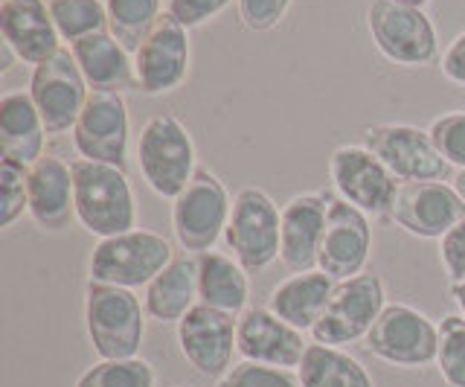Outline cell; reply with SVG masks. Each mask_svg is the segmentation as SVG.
<instances>
[{
    "instance_id": "obj_1",
    "label": "cell",
    "mask_w": 465,
    "mask_h": 387,
    "mask_svg": "<svg viewBox=\"0 0 465 387\" xmlns=\"http://www.w3.org/2000/svg\"><path fill=\"white\" fill-rule=\"evenodd\" d=\"M73 169V198H76V222L87 233L99 239H111L128 233L137 227V202L131 193L125 169L99 164V161H79L70 164Z\"/></svg>"
},
{
    "instance_id": "obj_2",
    "label": "cell",
    "mask_w": 465,
    "mask_h": 387,
    "mask_svg": "<svg viewBox=\"0 0 465 387\" xmlns=\"http://www.w3.org/2000/svg\"><path fill=\"white\" fill-rule=\"evenodd\" d=\"M143 300L120 285L94 283L84 285V332L99 358H137L145 338Z\"/></svg>"
},
{
    "instance_id": "obj_3",
    "label": "cell",
    "mask_w": 465,
    "mask_h": 387,
    "mask_svg": "<svg viewBox=\"0 0 465 387\" xmlns=\"http://www.w3.org/2000/svg\"><path fill=\"white\" fill-rule=\"evenodd\" d=\"M137 166L149 190L174 202L198 172L195 143L189 128L174 114H154L140 128Z\"/></svg>"
},
{
    "instance_id": "obj_4",
    "label": "cell",
    "mask_w": 465,
    "mask_h": 387,
    "mask_svg": "<svg viewBox=\"0 0 465 387\" xmlns=\"http://www.w3.org/2000/svg\"><path fill=\"white\" fill-rule=\"evenodd\" d=\"M172 260L174 251L166 236L134 227L128 233L99 239L91 251V260H87V274L94 283L137 292L145 289Z\"/></svg>"
},
{
    "instance_id": "obj_5",
    "label": "cell",
    "mask_w": 465,
    "mask_h": 387,
    "mask_svg": "<svg viewBox=\"0 0 465 387\" xmlns=\"http://www.w3.org/2000/svg\"><path fill=\"white\" fill-rule=\"evenodd\" d=\"M280 224L282 210L259 186H244L232 198L224 242L247 274L265 271L280 260Z\"/></svg>"
},
{
    "instance_id": "obj_6",
    "label": "cell",
    "mask_w": 465,
    "mask_h": 387,
    "mask_svg": "<svg viewBox=\"0 0 465 387\" xmlns=\"http://www.w3.org/2000/svg\"><path fill=\"white\" fill-rule=\"evenodd\" d=\"M230 193L210 169H198L172 202V231L186 253H207L224 236L230 222Z\"/></svg>"
},
{
    "instance_id": "obj_7",
    "label": "cell",
    "mask_w": 465,
    "mask_h": 387,
    "mask_svg": "<svg viewBox=\"0 0 465 387\" xmlns=\"http://www.w3.org/2000/svg\"><path fill=\"white\" fill-rule=\"evenodd\" d=\"M363 343L384 364L401 370H421L436 364L440 323H433L425 312L407 303H387Z\"/></svg>"
},
{
    "instance_id": "obj_8",
    "label": "cell",
    "mask_w": 465,
    "mask_h": 387,
    "mask_svg": "<svg viewBox=\"0 0 465 387\" xmlns=\"http://www.w3.org/2000/svg\"><path fill=\"white\" fill-rule=\"evenodd\" d=\"M387 306L384 280L363 271L358 277L334 283L329 306L323 318L312 329V341L329 343V347H346V343L363 341L370 335L372 323Z\"/></svg>"
},
{
    "instance_id": "obj_9",
    "label": "cell",
    "mask_w": 465,
    "mask_h": 387,
    "mask_svg": "<svg viewBox=\"0 0 465 387\" xmlns=\"http://www.w3.org/2000/svg\"><path fill=\"white\" fill-rule=\"evenodd\" d=\"M367 26L375 47L390 62L404 67H425L436 62V30L419 6L396 4V0H372L367 9Z\"/></svg>"
},
{
    "instance_id": "obj_10",
    "label": "cell",
    "mask_w": 465,
    "mask_h": 387,
    "mask_svg": "<svg viewBox=\"0 0 465 387\" xmlns=\"http://www.w3.org/2000/svg\"><path fill=\"white\" fill-rule=\"evenodd\" d=\"M363 146L381 157V164L401 184L411 181H442L448 161L436 149L430 132L407 123H378L361 132Z\"/></svg>"
},
{
    "instance_id": "obj_11",
    "label": "cell",
    "mask_w": 465,
    "mask_h": 387,
    "mask_svg": "<svg viewBox=\"0 0 465 387\" xmlns=\"http://www.w3.org/2000/svg\"><path fill=\"white\" fill-rule=\"evenodd\" d=\"M87 94H91V88H87L70 50H58L53 59L41 62L33 70V79H29V96H33L47 134L53 137L76 128Z\"/></svg>"
},
{
    "instance_id": "obj_12",
    "label": "cell",
    "mask_w": 465,
    "mask_h": 387,
    "mask_svg": "<svg viewBox=\"0 0 465 387\" xmlns=\"http://www.w3.org/2000/svg\"><path fill=\"white\" fill-rule=\"evenodd\" d=\"M329 178L343 202L367 216H390L399 184L392 172L367 146H338L329 157Z\"/></svg>"
},
{
    "instance_id": "obj_13",
    "label": "cell",
    "mask_w": 465,
    "mask_h": 387,
    "mask_svg": "<svg viewBox=\"0 0 465 387\" xmlns=\"http://www.w3.org/2000/svg\"><path fill=\"white\" fill-rule=\"evenodd\" d=\"M236 314L218 312L198 303L178 321V350L203 379H222L232 367V355H239L236 347Z\"/></svg>"
},
{
    "instance_id": "obj_14",
    "label": "cell",
    "mask_w": 465,
    "mask_h": 387,
    "mask_svg": "<svg viewBox=\"0 0 465 387\" xmlns=\"http://www.w3.org/2000/svg\"><path fill=\"white\" fill-rule=\"evenodd\" d=\"M128 105L116 91H91L73 128V146L87 161L125 169L128 164Z\"/></svg>"
},
{
    "instance_id": "obj_15",
    "label": "cell",
    "mask_w": 465,
    "mask_h": 387,
    "mask_svg": "<svg viewBox=\"0 0 465 387\" xmlns=\"http://www.w3.org/2000/svg\"><path fill=\"white\" fill-rule=\"evenodd\" d=\"M372 251V227L370 216L355 204L334 198L329 202L326 213V231L320 242L317 268L329 274L334 283L363 274V265Z\"/></svg>"
},
{
    "instance_id": "obj_16",
    "label": "cell",
    "mask_w": 465,
    "mask_h": 387,
    "mask_svg": "<svg viewBox=\"0 0 465 387\" xmlns=\"http://www.w3.org/2000/svg\"><path fill=\"white\" fill-rule=\"evenodd\" d=\"M465 216V202L454 184L442 181H411L399 184L392 198L390 219L401 231L419 239H442Z\"/></svg>"
},
{
    "instance_id": "obj_17",
    "label": "cell",
    "mask_w": 465,
    "mask_h": 387,
    "mask_svg": "<svg viewBox=\"0 0 465 387\" xmlns=\"http://www.w3.org/2000/svg\"><path fill=\"white\" fill-rule=\"evenodd\" d=\"M137 91L149 96H163L181 88L189 74V35L174 15H160L154 30L145 35L134 53Z\"/></svg>"
},
{
    "instance_id": "obj_18",
    "label": "cell",
    "mask_w": 465,
    "mask_h": 387,
    "mask_svg": "<svg viewBox=\"0 0 465 387\" xmlns=\"http://www.w3.org/2000/svg\"><path fill=\"white\" fill-rule=\"evenodd\" d=\"M305 335L309 332H300L291 323L280 321L268 306H247L239 314L236 347L244 362L297 370L312 343Z\"/></svg>"
},
{
    "instance_id": "obj_19",
    "label": "cell",
    "mask_w": 465,
    "mask_h": 387,
    "mask_svg": "<svg viewBox=\"0 0 465 387\" xmlns=\"http://www.w3.org/2000/svg\"><path fill=\"white\" fill-rule=\"evenodd\" d=\"M331 193H302L282 207L280 224V263L291 274L317 268L320 242L326 231Z\"/></svg>"
},
{
    "instance_id": "obj_20",
    "label": "cell",
    "mask_w": 465,
    "mask_h": 387,
    "mask_svg": "<svg viewBox=\"0 0 465 387\" xmlns=\"http://www.w3.org/2000/svg\"><path fill=\"white\" fill-rule=\"evenodd\" d=\"M29 216L47 233H62L76 219L73 169L62 157L44 154L29 166Z\"/></svg>"
},
{
    "instance_id": "obj_21",
    "label": "cell",
    "mask_w": 465,
    "mask_h": 387,
    "mask_svg": "<svg viewBox=\"0 0 465 387\" xmlns=\"http://www.w3.org/2000/svg\"><path fill=\"white\" fill-rule=\"evenodd\" d=\"M0 30L18 59L26 64H41L62 50L58 30L50 15L47 0H4L0 4Z\"/></svg>"
},
{
    "instance_id": "obj_22",
    "label": "cell",
    "mask_w": 465,
    "mask_h": 387,
    "mask_svg": "<svg viewBox=\"0 0 465 387\" xmlns=\"http://www.w3.org/2000/svg\"><path fill=\"white\" fill-rule=\"evenodd\" d=\"M70 53L91 91H137L134 59L108 30L70 45Z\"/></svg>"
},
{
    "instance_id": "obj_23",
    "label": "cell",
    "mask_w": 465,
    "mask_h": 387,
    "mask_svg": "<svg viewBox=\"0 0 465 387\" xmlns=\"http://www.w3.org/2000/svg\"><path fill=\"white\" fill-rule=\"evenodd\" d=\"M143 306L149 321L178 323L198 306V256L174 253V260L143 289Z\"/></svg>"
},
{
    "instance_id": "obj_24",
    "label": "cell",
    "mask_w": 465,
    "mask_h": 387,
    "mask_svg": "<svg viewBox=\"0 0 465 387\" xmlns=\"http://www.w3.org/2000/svg\"><path fill=\"white\" fill-rule=\"evenodd\" d=\"M331 289H334V280L323 274L320 268L302 271V274H291L280 285H273L265 306L280 321L312 335V329L323 318V312L329 306Z\"/></svg>"
},
{
    "instance_id": "obj_25",
    "label": "cell",
    "mask_w": 465,
    "mask_h": 387,
    "mask_svg": "<svg viewBox=\"0 0 465 387\" xmlns=\"http://www.w3.org/2000/svg\"><path fill=\"white\" fill-rule=\"evenodd\" d=\"M44 128L41 114L29 91H9L0 99V152L6 161L33 166L44 157Z\"/></svg>"
},
{
    "instance_id": "obj_26",
    "label": "cell",
    "mask_w": 465,
    "mask_h": 387,
    "mask_svg": "<svg viewBox=\"0 0 465 387\" xmlns=\"http://www.w3.org/2000/svg\"><path fill=\"white\" fill-rule=\"evenodd\" d=\"M251 300V280L236 256L222 251L198 253V303L239 314L247 309Z\"/></svg>"
},
{
    "instance_id": "obj_27",
    "label": "cell",
    "mask_w": 465,
    "mask_h": 387,
    "mask_svg": "<svg viewBox=\"0 0 465 387\" xmlns=\"http://www.w3.org/2000/svg\"><path fill=\"white\" fill-rule=\"evenodd\" d=\"M302 387H375L370 370L343 347L312 341L297 367Z\"/></svg>"
},
{
    "instance_id": "obj_28",
    "label": "cell",
    "mask_w": 465,
    "mask_h": 387,
    "mask_svg": "<svg viewBox=\"0 0 465 387\" xmlns=\"http://www.w3.org/2000/svg\"><path fill=\"white\" fill-rule=\"evenodd\" d=\"M108 33L128 53H137L140 45L154 30L160 18V0H105Z\"/></svg>"
},
{
    "instance_id": "obj_29",
    "label": "cell",
    "mask_w": 465,
    "mask_h": 387,
    "mask_svg": "<svg viewBox=\"0 0 465 387\" xmlns=\"http://www.w3.org/2000/svg\"><path fill=\"white\" fill-rule=\"evenodd\" d=\"M55 30L70 45L108 30V9L102 0H47Z\"/></svg>"
},
{
    "instance_id": "obj_30",
    "label": "cell",
    "mask_w": 465,
    "mask_h": 387,
    "mask_svg": "<svg viewBox=\"0 0 465 387\" xmlns=\"http://www.w3.org/2000/svg\"><path fill=\"white\" fill-rule=\"evenodd\" d=\"M157 372L154 364L145 358H99L96 364L87 367L82 376L76 379L73 387H154Z\"/></svg>"
},
{
    "instance_id": "obj_31",
    "label": "cell",
    "mask_w": 465,
    "mask_h": 387,
    "mask_svg": "<svg viewBox=\"0 0 465 387\" xmlns=\"http://www.w3.org/2000/svg\"><path fill=\"white\" fill-rule=\"evenodd\" d=\"M436 370L448 387H465V321L462 314H445L440 323Z\"/></svg>"
},
{
    "instance_id": "obj_32",
    "label": "cell",
    "mask_w": 465,
    "mask_h": 387,
    "mask_svg": "<svg viewBox=\"0 0 465 387\" xmlns=\"http://www.w3.org/2000/svg\"><path fill=\"white\" fill-rule=\"evenodd\" d=\"M29 213V169L0 157V227H12Z\"/></svg>"
},
{
    "instance_id": "obj_33",
    "label": "cell",
    "mask_w": 465,
    "mask_h": 387,
    "mask_svg": "<svg viewBox=\"0 0 465 387\" xmlns=\"http://www.w3.org/2000/svg\"><path fill=\"white\" fill-rule=\"evenodd\" d=\"M218 387H302L297 370L285 367H271L259 362H236L227 376L218 379Z\"/></svg>"
},
{
    "instance_id": "obj_34",
    "label": "cell",
    "mask_w": 465,
    "mask_h": 387,
    "mask_svg": "<svg viewBox=\"0 0 465 387\" xmlns=\"http://www.w3.org/2000/svg\"><path fill=\"white\" fill-rule=\"evenodd\" d=\"M428 132L445 161L457 169H465V111L442 114L430 123Z\"/></svg>"
},
{
    "instance_id": "obj_35",
    "label": "cell",
    "mask_w": 465,
    "mask_h": 387,
    "mask_svg": "<svg viewBox=\"0 0 465 387\" xmlns=\"http://www.w3.org/2000/svg\"><path fill=\"white\" fill-rule=\"evenodd\" d=\"M291 0H239V18L251 33H271L280 26Z\"/></svg>"
},
{
    "instance_id": "obj_36",
    "label": "cell",
    "mask_w": 465,
    "mask_h": 387,
    "mask_svg": "<svg viewBox=\"0 0 465 387\" xmlns=\"http://www.w3.org/2000/svg\"><path fill=\"white\" fill-rule=\"evenodd\" d=\"M440 260L450 283L465 280V216L440 239Z\"/></svg>"
},
{
    "instance_id": "obj_37",
    "label": "cell",
    "mask_w": 465,
    "mask_h": 387,
    "mask_svg": "<svg viewBox=\"0 0 465 387\" xmlns=\"http://www.w3.org/2000/svg\"><path fill=\"white\" fill-rule=\"evenodd\" d=\"M227 4L230 0H169V15H174L189 30V26L215 18Z\"/></svg>"
},
{
    "instance_id": "obj_38",
    "label": "cell",
    "mask_w": 465,
    "mask_h": 387,
    "mask_svg": "<svg viewBox=\"0 0 465 387\" xmlns=\"http://www.w3.org/2000/svg\"><path fill=\"white\" fill-rule=\"evenodd\" d=\"M440 67L454 84H465V30L448 45V50L442 53Z\"/></svg>"
},
{
    "instance_id": "obj_39",
    "label": "cell",
    "mask_w": 465,
    "mask_h": 387,
    "mask_svg": "<svg viewBox=\"0 0 465 387\" xmlns=\"http://www.w3.org/2000/svg\"><path fill=\"white\" fill-rule=\"evenodd\" d=\"M450 297H454V303L462 314V321H465V280L460 283H450Z\"/></svg>"
},
{
    "instance_id": "obj_40",
    "label": "cell",
    "mask_w": 465,
    "mask_h": 387,
    "mask_svg": "<svg viewBox=\"0 0 465 387\" xmlns=\"http://www.w3.org/2000/svg\"><path fill=\"white\" fill-rule=\"evenodd\" d=\"M15 59H18V53L12 50L9 41H0V62H4V64H0V70H4V74L12 67V62H15Z\"/></svg>"
},
{
    "instance_id": "obj_41",
    "label": "cell",
    "mask_w": 465,
    "mask_h": 387,
    "mask_svg": "<svg viewBox=\"0 0 465 387\" xmlns=\"http://www.w3.org/2000/svg\"><path fill=\"white\" fill-rule=\"evenodd\" d=\"M454 190L460 193V198L465 202V169H460V172H457V178H454Z\"/></svg>"
},
{
    "instance_id": "obj_42",
    "label": "cell",
    "mask_w": 465,
    "mask_h": 387,
    "mask_svg": "<svg viewBox=\"0 0 465 387\" xmlns=\"http://www.w3.org/2000/svg\"><path fill=\"white\" fill-rule=\"evenodd\" d=\"M396 4H407V6H419L421 9V6L428 4V0H396Z\"/></svg>"
}]
</instances>
